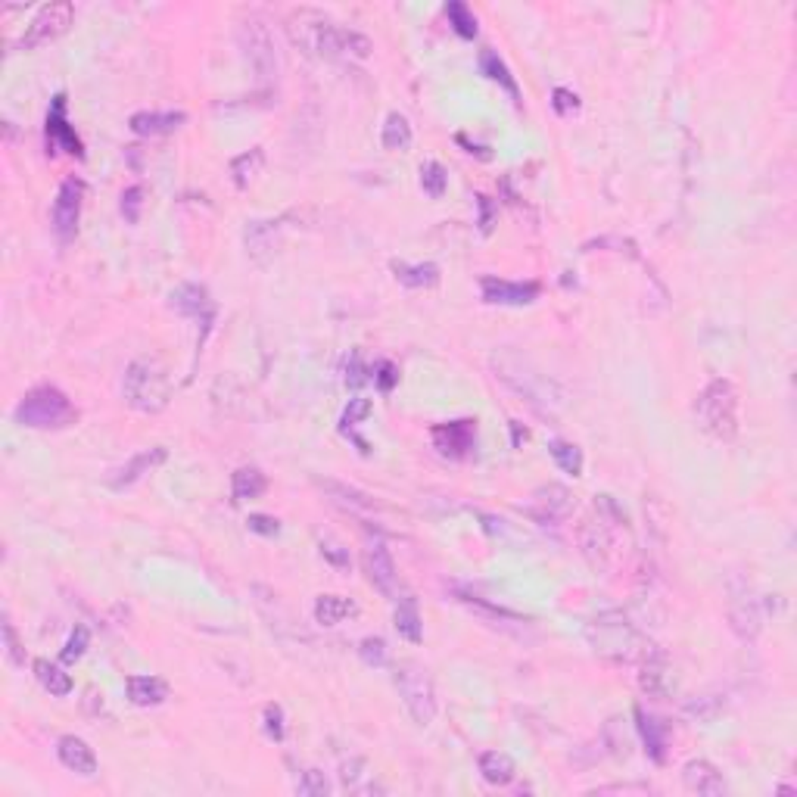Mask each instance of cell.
I'll use <instances>...</instances> for the list:
<instances>
[{"label":"cell","instance_id":"1","mask_svg":"<svg viewBox=\"0 0 797 797\" xmlns=\"http://www.w3.org/2000/svg\"><path fill=\"white\" fill-rule=\"evenodd\" d=\"M492 364H496L498 381L508 383V387L524 396L533 408L555 411L564 405V390H560L545 371H539L530 359H524L520 353H515V349H502V353L492 359Z\"/></svg>","mask_w":797,"mask_h":797},{"label":"cell","instance_id":"2","mask_svg":"<svg viewBox=\"0 0 797 797\" xmlns=\"http://www.w3.org/2000/svg\"><path fill=\"white\" fill-rule=\"evenodd\" d=\"M121 393L131 408L144 411V415H157L172 402V383L162 364L150 359H138L128 364L125 381H121Z\"/></svg>","mask_w":797,"mask_h":797},{"label":"cell","instance_id":"3","mask_svg":"<svg viewBox=\"0 0 797 797\" xmlns=\"http://www.w3.org/2000/svg\"><path fill=\"white\" fill-rule=\"evenodd\" d=\"M13 417H16V424L31 430H59L76 421V405L69 402V396L63 390L35 387L19 398Z\"/></svg>","mask_w":797,"mask_h":797},{"label":"cell","instance_id":"4","mask_svg":"<svg viewBox=\"0 0 797 797\" xmlns=\"http://www.w3.org/2000/svg\"><path fill=\"white\" fill-rule=\"evenodd\" d=\"M694 415L698 424L704 427V434L713 439H732L739 434V393L729 381H711L704 387V393L694 402Z\"/></svg>","mask_w":797,"mask_h":797},{"label":"cell","instance_id":"5","mask_svg":"<svg viewBox=\"0 0 797 797\" xmlns=\"http://www.w3.org/2000/svg\"><path fill=\"white\" fill-rule=\"evenodd\" d=\"M586 636H589L592 648H596L601 658L632 660L641 651V648H639L641 641H639L636 626H632L620 611L598 613V617L589 623V630H586Z\"/></svg>","mask_w":797,"mask_h":797},{"label":"cell","instance_id":"6","mask_svg":"<svg viewBox=\"0 0 797 797\" xmlns=\"http://www.w3.org/2000/svg\"><path fill=\"white\" fill-rule=\"evenodd\" d=\"M396 688L402 694L405 707H408L411 720L430 726L436 717V692L434 682L417 664H398L396 667Z\"/></svg>","mask_w":797,"mask_h":797},{"label":"cell","instance_id":"7","mask_svg":"<svg viewBox=\"0 0 797 797\" xmlns=\"http://www.w3.org/2000/svg\"><path fill=\"white\" fill-rule=\"evenodd\" d=\"M240 40L246 47V57L253 63L255 76L272 81L278 78V47H274L272 31L265 29V22L255 16H249L246 22L240 25Z\"/></svg>","mask_w":797,"mask_h":797},{"label":"cell","instance_id":"8","mask_svg":"<svg viewBox=\"0 0 797 797\" xmlns=\"http://www.w3.org/2000/svg\"><path fill=\"white\" fill-rule=\"evenodd\" d=\"M72 16H76V4H69V0L40 6L38 16L25 25V35L16 40V50H31V47L47 44V40L63 35V31L72 25Z\"/></svg>","mask_w":797,"mask_h":797},{"label":"cell","instance_id":"9","mask_svg":"<svg viewBox=\"0 0 797 797\" xmlns=\"http://www.w3.org/2000/svg\"><path fill=\"white\" fill-rule=\"evenodd\" d=\"M81 200H85V181L81 178H66L53 200V231L59 240H72L78 231L81 219Z\"/></svg>","mask_w":797,"mask_h":797},{"label":"cell","instance_id":"10","mask_svg":"<svg viewBox=\"0 0 797 797\" xmlns=\"http://www.w3.org/2000/svg\"><path fill=\"white\" fill-rule=\"evenodd\" d=\"M430 439H434L439 455L461 461V458H468L470 452H474V445H477V421L464 417V421L436 424V427L430 430Z\"/></svg>","mask_w":797,"mask_h":797},{"label":"cell","instance_id":"11","mask_svg":"<svg viewBox=\"0 0 797 797\" xmlns=\"http://www.w3.org/2000/svg\"><path fill=\"white\" fill-rule=\"evenodd\" d=\"M364 570H368L371 586H374L381 596H387L390 601H398V573H396L393 555H390V549L381 539H374V542L368 545V551H364Z\"/></svg>","mask_w":797,"mask_h":797},{"label":"cell","instance_id":"12","mask_svg":"<svg viewBox=\"0 0 797 797\" xmlns=\"http://www.w3.org/2000/svg\"><path fill=\"white\" fill-rule=\"evenodd\" d=\"M479 290H483V300L492 302V306H530L539 296L536 281L515 283L505 278H492V274H486V278L479 281Z\"/></svg>","mask_w":797,"mask_h":797},{"label":"cell","instance_id":"13","mask_svg":"<svg viewBox=\"0 0 797 797\" xmlns=\"http://www.w3.org/2000/svg\"><path fill=\"white\" fill-rule=\"evenodd\" d=\"M573 508V498L570 492L564 489V486H542V489H536L530 496V505H526V515H530L533 520H539V524H555V520L567 517Z\"/></svg>","mask_w":797,"mask_h":797},{"label":"cell","instance_id":"14","mask_svg":"<svg viewBox=\"0 0 797 797\" xmlns=\"http://www.w3.org/2000/svg\"><path fill=\"white\" fill-rule=\"evenodd\" d=\"M47 144L63 147L66 153L85 159V147H81L78 134L72 131L69 119H66V94H57L50 103V112H47Z\"/></svg>","mask_w":797,"mask_h":797},{"label":"cell","instance_id":"15","mask_svg":"<svg viewBox=\"0 0 797 797\" xmlns=\"http://www.w3.org/2000/svg\"><path fill=\"white\" fill-rule=\"evenodd\" d=\"M168 306H172L178 315L202 321L206 327L212 324V315H215L212 300H209L206 287H200V283H184V287H178L172 293V302H168Z\"/></svg>","mask_w":797,"mask_h":797},{"label":"cell","instance_id":"16","mask_svg":"<svg viewBox=\"0 0 797 797\" xmlns=\"http://www.w3.org/2000/svg\"><path fill=\"white\" fill-rule=\"evenodd\" d=\"M57 757L66 769L85 775V779H91V775L97 773V754H94V748L87 745L85 739H78V735H63V739L57 741Z\"/></svg>","mask_w":797,"mask_h":797},{"label":"cell","instance_id":"17","mask_svg":"<svg viewBox=\"0 0 797 797\" xmlns=\"http://www.w3.org/2000/svg\"><path fill=\"white\" fill-rule=\"evenodd\" d=\"M682 782H685V788H688V792H694V794L720 797L722 792H726V782H722L720 769L713 766V763H707V760L685 763V769H682Z\"/></svg>","mask_w":797,"mask_h":797},{"label":"cell","instance_id":"18","mask_svg":"<svg viewBox=\"0 0 797 797\" xmlns=\"http://www.w3.org/2000/svg\"><path fill=\"white\" fill-rule=\"evenodd\" d=\"M187 121L184 112H134L131 119H128V128H131L134 134H140V138H162V134H172L178 131L181 125Z\"/></svg>","mask_w":797,"mask_h":797},{"label":"cell","instance_id":"19","mask_svg":"<svg viewBox=\"0 0 797 797\" xmlns=\"http://www.w3.org/2000/svg\"><path fill=\"white\" fill-rule=\"evenodd\" d=\"M128 701L138 707H157L168 698V682L159 676H128Z\"/></svg>","mask_w":797,"mask_h":797},{"label":"cell","instance_id":"20","mask_svg":"<svg viewBox=\"0 0 797 797\" xmlns=\"http://www.w3.org/2000/svg\"><path fill=\"white\" fill-rule=\"evenodd\" d=\"M166 455H168V452L162 449V445H157V449L140 452V455H134L131 461H128L125 468H121L119 474L112 477V486H116V489H125V486L138 483V479L144 477V474H150L153 468H159V464L166 461Z\"/></svg>","mask_w":797,"mask_h":797},{"label":"cell","instance_id":"21","mask_svg":"<svg viewBox=\"0 0 797 797\" xmlns=\"http://www.w3.org/2000/svg\"><path fill=\"white\" fill-rule=\"evenodd\" d=\"M477 766H479V775H483L489 785H511V782H515V775H517L515 760H511L508 754H502V751L479 754Z\"/></svg>","mask_w":797,"mask_h":797},{"label":"cell","instance_id":"22","mask_svg":"<svg viewBox=\"0 0 797 797\" xmlns=\"http://www.w3.org/2000/svg\"><path fill=\"white\" fill-rule=\"evenodd\" d=\"M393 274L402 287L408 290H421V287H436L439 283V265L434 262H417V265H408V262H393Z\"/></svg>","mask_w":797,"mask_h":797},{"label":"cell","instance_id":"23","mask_svg":"<svg viewBox=\"0 0 797 797\" xmlns=\"http://www.w3.org/2000/svg\"><path fill=\"white\" fill-rule=\"evenodd\" d=\"M636 720H639L641 739H645L648 757H651L654 763H664L667 760V729L660 726V722L654 720V717H648L641 707H636Z\"/></svg>","mask_w":797,"mask_h":797},{"label":"cell","instance_id":"24","mask_svg":"<svg viewBox=\"0 0 797 797\" xmlns=\"http://www.w3.org/2000/svg\"><path fill=\"white\" fill-rule=\"evenodd\" d=\"M265 489H268V479H265V474H262L259 468H240V470H234V477H231L234 502H253V498H259Z\"/></svg>","mask_w":797,"mask_h":797},{"label":"cell","instance_id":"25","mask_svg":"<svg viewBox=\"0 0 797 797\" xmlns=\"http://www.w3.org/2000/svg\"><path fill=\"white\" fill-rule=\"evenodd\" d=\"M35 676H38L40 685L53 694V698H66V694H72V676L59 664H50V660L38 658L35 660Z\"/></svg>","mask_w":797,"mask_h":797},{"label":"cell","instance_id":"26","mask_svg":"<svg viewBox=\"0 0 797 797\" xmlns=\"http://www.w3.org/2000/svg\"><path fill=\"white\" fill-rule=\"evenodd\" d=\"M353 613H355V604L343 596H321L315 601V620H318L321 626H336L346 617H353Z\"/></svg>","mask_w":797,"mask_h":797},{"label":"cell","instance_id":"27","mask_svg":"<svg viewBox=\"0 0 797 797\" xmlns=\"http://www.w3.org/2000/svg\"><path fill=\"white\" fill-rule=\"evenodd\" d=\"M383 147L393 153H405L411 147V125L402 112H390L387 121H383V134H381Z\"/></svg>","mask_w":797,"mask_h":797},{"label":"cell","instance_id":"28","mask_svg":"<svg viewBox=\"0 0 797 797\" xmlns=\"http://www.w3.org/2000/svg\"><path fill=\"white\" fill-rule=\"evenodd\" d=\"M729 620H732L735 632H739L741 639H757V632H760V611H757V604H754L751 598H748V601H735L732 611H729Z\"/></svg>","mask_w":797,"mask_h":797},{"label":"cell","instance_id":"29","mask_svg":"<svg viewBox=\"0 0 797 797\" xmlns=\"http://www.w3.org/2000/svg\"><path fill=\"white\" fill-rule=\"evenodd\" d=\"M396 630L402 639L408 641H421L424 639V626H421V613H417V604L411 598H398V607H396Z\"/></svg>","mask_w":797,"mask_h":797},{"label":"cell","instance_id":"30","mask_svg":"<svg viewBox=\"0 0 797 797\" xmlns=\"http://www.w3.org/2000/svg\"><path fill=\"white\" fill-rule=\"evenodd\" d=\"M479 72H483L486 78H492V81H498V85L505 87V91L511 94V97H520V91H517V81L511 78V72H508V66L502 63V57H498L496 50H483L479 53Z\"/></svg>","mask_w":797,"mask_h":797},{"label":"cell","instance_id":"31","mask_svg":"<svg viewBox=\"0 0 797 797\" xmlns=\"http://www.w3.org/2000/svg\"><path fill=\"white\" fill-rule=\"evenodd\" d=\"M549 455L555 458V464L564 474L579 477L583 474V449L573 443H564V439H551L549 443Z\"/></svg>","mask_w":797,"mask_h":797},{"label":"cell","instance_id":"32","mask_svg":"<svg viewBox=\"0 0 797 797\" xmlns=\"http://www.w3.org/2000/svg\"><path fill=\"white\" fill-rule=\"evenodd\" d=\"M445 16H449V25L461 38H477V16L470 13L468 4H461V0H449V4H445Z\"/></svg>","mask_w":797,"mask_h":797},{"label":"cell","instance_id":"33","mask_svg":"<svg viewBox=\"0 0 797 797\" xmlns=\"http://www.w3.org/2000/svg\"><path fill=\"white\" fill-rule=\"evenodd\" d=\"M641 688H645L648 694H654V698H660V694H667V688H670V676H667V664L664 658H648L645 670H641Z\"/></svg>","mask_w":797,"mask_h":797},{"label":"cell","instance_id":"34","mask_svg":"<svg viewBox=\"0 0 797 797\" xmlns=\"http://www.w3.org/2000/svg\"><path fill=\"white\" fill-rule=\"evenodd\" d=\"M262 162H265V153H262V147H255V150L243 153V157H237L231 162V175H234V184L237 187H246L249 181L259 175Z\"/></svg>","mask_w":797,"mask_h":797},{"label":"cell","instance_id":"35","mask_svg":"<svg viewBox=\"0 0 797 797\" xmlns=\"http://www.w3.org/2000/svg\"><path fill=\"white\" fill-rule=\"evenodd\" d=\"M421 187H424V193H427L430 200H439L445 193V187H449V172H445L436 159L424 162V166H421Z\"/></svg>","mask_w":797,"mask_h":797},{"label":"cell","instance_id":"36","mask_svg":"<svg viewBox=\"0 0 797 797\" xmlns=\"http://www.w3.org/2000/svg\"><path fill=\"white\" fill-rule=\"evenodd\" d=\"M87 641H91V636H87L85 626H76L69 641H66V648L59 651V660H63V664H76V660H81V654L87 651Z\"/></svg>","mask_w":797,"mask_h":797},{"label":"cell","instance_id":"37","mask_svg":"<svg viewBox=\"0 0 797 797\" xmlns=\"http://www.w3.org/2000/svg\"><path fill=\"white\" fill-rule=\"evenodd\" d=\"M368 415H371V402H368V398H349L346 411H343V417H340V430H343V434H353L355 424L364 421Z\"/></svg>","mask_w":797,"mask_h":797},{"label":"cell","instance_id":"38","mask_svg":"<svg viewBox=\"0 0 797 797\" xmlns=\"http://www.w3.org/2000/svg\"><path fill=\"white\" fill-rule=\"evenodd\" d=\"M296 792H300L302 797H324L330 792V785H327V779H324V773H318V769H306L300 785H296Z\"/></svg>","mask_w":797,"mask_h":797},{"label":"cell","instance_id":"39","mask_svg":"<svg viewBox=\"0 0 797 797\" xmlns=\"http://www.w3.org/2000/svg\"><path fill=\"white\" fill-rule=\"evenodd\" d=\"M359 654L368 667H383V660H387V641L377 639V636H368L359 645Z\"/></svg>","mask_w":797,"mask_h":797},{"label":"cell","instance_id":"40","mask_svg":"<svg viewBox=\"0 0 797 797\" xmlns=\"http://www.w3.org/2000/svg\"><path fill=\"white\" fill-rule=\"evenodd\" d=\"M140 206H144V191H140V187H128V191L121 193V215H125V221L138 225Z\"/></svg>","mask_w":797,"mask_h":797},{"label":"cell","instance_id":"41","mask_svg":"<svg viewBox=\"0 0 797 797\" xmlns=\"http://www.w3.org/2000/svg\"><path fill=\"white\" fill-rule=\"evenodd\" d=\"M551 106H555L558 116H570V112L579 110V97L573 91H567V87H555V94H551Z\"/></svg>","mask_w":797,"mask_h":797},{"label":"cell","instance_id":"42","mask_svg":"<svg viewBox=\"0 0 797 797\" xmlns=\"http://www.w3.org/2000/svg\"><path fill=\"white\" fill-rule=\"evenodd\" d=\"M265 732H268V739H274V741H283V735H287V729H283L281 704H268L265 707Z\"/></svg>","mask_w":797,"mask_h":797},{"label":"cell","instance_id":"43","mask_svg":"<svg viewBox=\"0 0 797 797\" xmlns=\"http://www.w3.org/2000/svg\"><path fill=\"white\" fill-rule=\"evenodd\" d=\"M246 526H249V533H259V536H278L281 533L278 517H272V515H249Z\"/></svg>","mask_w":797,"mask_h":797},{"label":"cell","instance_id":"44","mask_svg":"<svg viewBox=\"0 0 797 797\" xmlns=\"http://www.w3.org/2000/svg\"><path fill=\"white\" fill-rule=\"evenodd\" d=\"M343 50L364 59V57H371V40L359 35V31H343Z\"/></svg>","mask_w":797,"mask_h":797},{"label":"cell","instance_id":"45","mask_svg":"<svg viewBox=\"0 0 797 797\" xmlns=\"http://www.w3.org/2000/svg\"><path fill=\"white\" fill-rule=\"evenodd\" d=\"M374 381H377V387H381L383 393H390V390L396 387V381H398L396 364L393 362H377L374 364Z\"/></svg>","mask_w":797,"mask_h":797},{"label":"cell","instance_id":"46","mask_svg":"<svg viewBox=\"0 0 797 797\" xmlns=\"http://www.w3.org/2000/svg\"><path fill=\"white\" fill-rule=\"evenodd\" d=\"M368 381V377H364V364H362V355L359 353H353V359H349V364H346V383L349 387H362V383Z\"/></svg>","mask_w":797,"mask_h":797},{"label":"cell","instance_id":"47","mask_svg":"<svg viewBox=\"0 0 797 797\" xmlns=\"http://www.w3.org/2000/svg\"><path fill=\"white\" fill-rule=\"evenodd\" d=\"M321 555L330 560L334 567H349V551L336 542H321Z\"/></svg>","mask_w":797,"mask_h":797},{"label":"cell","instance_id":"48","mask_svg":"<svg viewBox=\"0 0 797 797\" xmlns=\"http://www.w3.org/2000/svg\"><path fill=\"white\" fill-rule=\"evenodd\" d=\"M4 641H6V658H10L13 664H25V654L19 651L16 632H13V626H10V623H4Z\"/></svg>","mask_w":797,"mask_h":797},{"label":"cell","instance_id":"49","mask_svg":"<svg viewBox=\"0 0 797 797\" xmlns=\"http://www.w3.org/2000/svg\"><path fill=\"white\" fill-rule=\"evenodd\" d=\"M477 206H479V231L489 234L492 231V212H496V206H492L489 197H477Z\"/></svg>","mask_w":797,"mask_h":797}]
</instances>
